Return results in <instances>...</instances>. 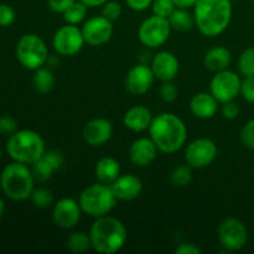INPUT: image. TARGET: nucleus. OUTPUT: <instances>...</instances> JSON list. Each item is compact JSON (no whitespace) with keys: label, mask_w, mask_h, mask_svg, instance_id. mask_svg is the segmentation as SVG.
<instances>
[{"label":"nucleus","mask_w":254,"mask_h":254,"mask_svg":"<svg viewBox=\"0 0 254 254\" xmlns=\"http://www.w3.org/2000/svg\"><path fill=\"white\" fill-rule=\"evenodd\" d=\"M149 138L159 151L174 154L180 150L188 139V128L183 119L174 113H160L154 117L148 129Z\"/></svg>","instance_id":"obj_1"},{"label":"nucleus","mask_w":254,"mask_h":254,"mask_svg":"<svg viewBox=\"0 0 254 254\" xmlns=\"http://www.w3.org/2000/svg\"><path fill=\"white\" fill-rule=\"evenodd\" d=\"M232 14L231 0H198L193 6L195 26L207 37L225 32L232 20Z\"/></svg>","instance_id":"obj_2"},{"label":"nucleus","mask_w":254,"mask_h":254,"mask_svg":"<svg viewBox=\"0 0 254 254\" xmlns=\"http://www.w3.org/2000/svg\"><path fill=\"white\" fill-rule=\"evenodd\" d=\"M92 248L102 254H114L126 246L128 231L118 218L102 216L96 218L89 231Z\"/></svg>","instance_id":"obj_3"},{"label":"nucleus","mask_w":254,"mask_h":254,"mask_svg":"<svg viewBox=\"0 0 254 254\" xmlns=\"http://www.w3.org/2000/svg\"><path fill=\"white\" fill-rule=\"evenodd\" d=\"M35 178L26 164L14 161L7 164L0 175L1 190L10 200L24 201L30 198L34 190Z\"/></svg>","instance_id":"obj_4"},{"label":"nucleus","mask_w":254,"mask_h":254,"mask_svg":"<svg viewBox=\"0 0 254 254\" xmlns=\"http://www.w3.org/2000/svg\"><path fill=\"white\" fill-rule=\"evenodd\" d=\"M6 151L14 161L31 165L44 155L46 144L37 131L22 129L9 136Z\"/></svg>","instance_id":"obj_5"},{"label":"nucleus","mask_w":254,"mask_h":254,"mask_svg":"<svg viewBox=\"0 0 254 254\" xmlns=\"http://www.w3.org/2000/svg\"><path fill=\"white\" fill-rule=\"evenodd\" d=\"M82 212L91 217L98 218L107 216L116 207L118 200L114 196L111 186L97 183L87 186L78 198Z\"/></svg>","instance_id":"obj_6"},{"label":"nucleus","mask_w":254,"mask_h":254,"mask_svg":"<svg viewBox=\"0 0 254 254\" xmlns=\"http://www.w3.org/2000/svg\"><path fill=\"white\" fill-rule=\"evenodd\" d=\"M16 57L21 66L35 71L46 64L49 59V49L46 42L39 35L25 34L17 41Z\"/></svg>","instance_id":"obj_7"},{"label":"nucleus","mask_w":254,"mask_h":254,"mask_svg":"<svg viewBox=\"0 0 254 254\" xmlns=\"http://www.w3.org/2000/svg\"><path fill=\"white\" fill-rule=\"evenodd\" d=\"M171 25L168 19L151 15L146 17L138 29L139 41L149 49H156L165 44L171 34Z\"/></svg>","instance_id":"obj_8"},{"label":"nucleus","mask_w":254,"mask_h":254,"mask_svg":"<svg viewBox=\"0 0 254 254\" xmlns=\"http://www.w3.org/2000/svg\"><path fill=\"white\" fill-rule=\"evenodd\" d=\"M218 241L227 252H238L248 241V231L245 223L238 218H225L218 226Z\"/></svg>","instance_id":"obj_9"},{"label":"nucleus","mask_w":254,"mask_h":254,"mask_svg":"<svg viewBox=\"0 0 254 254\" xmlns=\"http://www.w3.org/2000/svg\"><path fill=\"white\" fill-rule=\"evenodd\" d=\"M242 79L236 72L230 69L216 72L210 82V92L221 104L235 101L241 94Z\"/></svg>","instance_id":"obj_10"},{"label":"nucleus","mask_w":254,"mask_h":254,"mask_svg":"<svg viewBox=\"0 0 254 254\" xmlns=\"http://www.w3.org/2000/svg\"><path fill=\"white\" fill-rule=\"evenodd\" d=\"M84 44L82 30L77 25H64L52 37V46L61 56H74L83 49Z\"/></svg>","instance_id":"obj_11"},{"label":"nucleus","mask_w":254,"mask_h":254,"mask_svg":"<svg viewBox=\"0 0 254 254\" xmlns=\"http://www.w3.org/2000/svg\"><path fill=\"white\" fill-rule=\"evenodd\" d=\"M217 154L218 149L215 141L208 138H198L188 144L185 160L192 169H203L216 160Z\"/></svg>","instance_id":"obj_12"},{"label":"nucleus","mask_w":254,"mask_h":254,"mask_svg":"<svg viewBox=\"0 0 254 254\" xmlns=\"http://www.w3.org/2000/svg\"><path fill=\"white\" fill-rule=\"evenodd\" d=\"M86 44L91 46H102L107 44L113 36V22L103 15L92 16L86 20L81 27Z\"/></svg>","instance_id":"obj_13"},{"label":"nucleus","mask_w":254,"mask_h":254,"mask_svg":"<svg viewBox=\"0 0 254 254\" xmlns=\"http://www.w3.org/2000/svg\"><path fill=\"white\" fill-rule=\"evenodd\" d=\"M82 213L83 212L78 201L72 197H64L54 203L52 220L57 227L71 230L78 225Z\"/></svg>","instance_id":"obj_14"},{"label":"nucleus","mask_w":254,"mask_h":254,"mask_svg":"<svg viewBox=\"0 0 254 254\" xmlns=\"http://www.w3.org/2000/svg\"><path fill=\"white\" fill-rule=\"evenodd\" d=\"M155 81V74L150 66L145 64H138L131 67L126 76V88L134 96H141L150 91Z\"/></svg>","instance_id":"obj_15"},{"label":"nucleus","mask_w":254,"mask_h":254,"mask_svg":"<svg viewBox=\"0 0 254 254\" xmlns=\"http://www.w3.org/2000/svg\"><path fill=\"white\" fill-rule=\"evenodd\" d=\"M64 164V155L57 150H46L44 155L31 164V171L35 180L40 183L50 180Z\"/></svg>","instance_id":"obj_16"},{"label":"nucleus","mask_w":254,"mask_h":254,"mask_svg":"<svg viewBox=\"0 0 254 254\" xmlns=\"http://www.w3.org/2000/svg\"><path fill=\"white\" fill-rule=\"evenodd\" d=\"M82 134L88 145L102 146L111 140L113 135V126L111 121L106 118H94L84 126Z\"/></svg>","instance_id":"obj_17"},{"label":"nucleus","mask_w":254,"mask_h":254,"mask_svg":"<svg viewBox=\"0 0 254 254\" xmlns=\"http://www.w3.org/2000/svg\"><path fill=\"white\" fill-rule=\"evenodd\" d=\"M150 67L155 74V78L161 82H166L174 81L176 78L180 69V64L173 52L160 51L153 57Z\"/></svg>","instance_id":"obj_18"},{"label":"nucleus","mask_w":254,"mask_h":254,"mask_svg":"<svg viewBox=\"0 0 254 254\" xmlns=\"http://www.w3.org/2000/svg\"><path fill=\"white\" fill-rule=\"evenodd\" d=\"M158 151L150 138H139L129 148V160L138 168H146L155 161Z\"/></svg>","instance_id":"obj_19"},{"label":"nucleus","mask_w":254,"mask_h":254,"mask_svg":"<svg viewBox=\"0 0 254 254\" xmlns=\"http://www.w3.org/2000/svg\"><path fill=\"white\" fill-rule=\"evenodd\" d=\"M109 186L118 201H133L139 197L143 191V184L140 179L133 174L119 175L118 179Z\"/></svg>","instance_id":"obj_20"},{"label":"nucleus","mask_w":254,"mask_h":254,"mask_svg":"<svg viewBox=\"0 0 254 254\" xmlns=\"http://www.w3.org/2000/svg\"><path fill=\"white\" fill-rule=\"evenodd\" d=\"M220 102L212 96L211 92H198L193 94L190 101V111L196 118L211 119L218 112Z\"/></svg>","instance_id":"obj_21"},{"label":"nucleus","mask_w":254,"mask_h":254,"mask_svg":"<svg viewBox=\"0 0 254 254\" xmlns=\"http://www.w3.org/2000/svg\"><path fill=\"white\" fill-rule=\"evenodd\" d=\"M151 111L145 106H133L126 112L123 117V124L127 129L135 133L148 130L153 122Z\"/></svg>","instance_id":"obj_22"},{"label":"nucleus","mask_w":254,"mask_h":254,"mask_svg":"<svg viewBox=\"0 0 254 254\" xmlns=\"http://www.w3.org/2000/svg\"><path fill=\"white\" fill-rule=\"evenodd\" d=\"M232 62L231 51L225 46H215L208 50L203 56V66L211 72L227 69Z\"/></svg>","instance_id":"obj_23"},{"label":"nucleus","mask_w":254,"mask_h":254,"mask_svg":"<svg viewBox=\"0 0 254 254\" xmlns=\"http://www.w3.org/2000/svg\"><path fill=\"white\" fill-rule=\"evenodd\" d=\"M94 174L99 183L111 185L121 175V164L112 156H104L97 161Z\"/></svg>","instance_id":"obj_24"},{"label":"nucleus","mask_w":254,"mask_h":254,"mask_svg":"<svg viewBox=\"0 0 254 254\" xmlns=\"http://www.w3.org/2000/svg\"><path fill=\"white\" fill-rule=\"evenodd\" d=\"M55 84H56V78L49 68L40 67L35 69L32 76V86L35 91L39 92L40 94H47L55 88Z\"/></svg>","instance_id":"obj_25"},{"label":"nucleus","mask_w":254,"mask_h":254,"mask_svg":"<svg viewBox=\"0 0 254 254\" xmlns=\"http://www.w3.org/2000/svg\"><path fill=\"white\" fill-rule=\"evenodd\" d=\"M168 20L171 25V29L178 30V31H189L195 26L193 14L183 7H176Z\"/></svg>","instance_id":"obj_26"},{"label":"nucleus","mask_w":254,"mask_h":254,"mask_svg":"<svg viewBox=\"0 0 254 254\" xmlns=\"http://www.w3.org/2000/svg\"><path fill=\"white\" fill-rule=\"evenodd\" d=\"M66 246L69 252L72 253H86L89 248H92L89 233L83 232V231H76V232L71 233L69 237L67 238Z\"/></svg>","instance_id":"obj_27"},{"label":"nucleus","mask_w":254,"mask_h":254,"mask_svg":"<svg viewBox=\"0 0 254 254\" xmlns=\"http://www.w3.org/2000/svg\"><path fill=\"white\" fill-rule=\"evenodd\" d=\"M87 12H88V6L86 4H83L82 1H79V0H76L62 14V16H64V20L66 21V24L78 25L82 21H84V19L87 17Z\"/></svg>","instance_id":"obj_28"},{"label":"nucleus","mask_w":254,"mask_h":254,"mask_svg":"<svg viewBox=\"0 0 254 254\" xmlns=\"http://www.w3.org/2000/svg\"><path fill=\"white\" fill-rule=\"evenodd\" d=\"M170 181L175 188H185L192 181V168L189 164L180 165L173 170L170 175Z\"/></svg>","instance_id":"obj_29"},{"label":"nucleus","mask_w":254,"mask_h":254,"mask_svg":"<svg viewBox=\"0 0 254 254\" xmlns=\"http://www.w3.org/2000/svg\"><path fill=\"white\" fill-rule=\"evenodd\" d=\"M30 200L32 201L35 207L41 208V210L49 208L54 205V195H52L51 190H49L47 188H42V186L32 190Z\"/></svg>","instance_id":"obj_30"},{"label":"nucleus","mask_w":254,"mask_h":254,"mask_svg":"<svg viewBox=\"0 0 254 254\" xmlns=\"http://www.w3.org/2000/svg\"><path fill=\"white\" fill-rule=\"evenodd\" d=\"M238 69L245 77L254 76V47H248L240 55Z\"/></svg>","instance_id":"obj_31"},{"label":"nucleus","mask_w":254,"mask_h":254,"mask_svg":"<svg viewBox=\"0 0 254 254\" xmlns=\"http://www.w3.org/2000/svg\"><path fill=\"white\" fill-rule=\"evenodd\" d=\"M175 9L176 5L174 0H153V4H151L153 14L165 17V19H169V16L173 14Z\"/></svg>","instance_id":"obj_32"},{"label":"nucleus","mask_w":254,"mask_h":254,"mask_svg":"<svg viewBox=\"0 0 254 254\" xmlns=\"http://www.w3.org/2000/svg\"><path fill=\"white\" fill-rule=\"evenodd\" d=\"M122 5L118 1H113V0H108L106 4L102 5V15L111 20L112 22L117 21L122 15Z\"/></svg>","instance_id":"obj_33"},{"label":"nucleus","mask_w":254,"mask_h":254,"mask_svg":"<svg viewBox=\"0 0 254 254\" xmlns=\"http://www.w3.org/2000/svg\"><path fill=\"white\" fill-rule=\"evenodd\" d=\"M179 89L174 81L163 82L160 87V97L165 103H173L178 99Z\"/></svg>","instance_id":"obj_34"},{"label":"nucleus","mask_w":254,"mask_h":254,"mask_svg":"<svg viewBox=\"0 0 254 254\" xmlns=\"http://www.w3.org/2000/svg\"><path fill=\"white\" fill-rule=\"evenodd\" d=\"M241 141L250 150L254 151V119L247 122L241 130Z\"/></svg>","instance_id":"obj_35"},{"label":"nucleus","mask_w":254,"mask_h":254,"mask_svg":"<svg viewBox=\"0 0 254 254\" xmlns=\"http://www.w3.org/2000/svg\"><path fill=\"white\" fill-rule=\"evenodd\" d=\"M241 96L250 103H254V76L245 77L241 86Z\"/></svg>","instance_id":"obj_36"},{"label":"nucleus","mask_w":254,"mask_h":254,"mask_svg":"<svg viewBox=\"0 0 254 254\" xmlns=\"http://www.w3.org/2000/svg\"><path fill=\"white\" fill-rule=\"evenodd\" d=\"M15 131H17V122L12 117H0V134L10 136Z\"/></svg>","instance_id":"obj_37"},{"label":"nucleus","mask_w":254,"mask_h":254,"mask_svg":"<svg viewBox=\"0 0 254 254\" xmlns=\"http://www.w3.org/2000/svg\"><path fill=\"white\" fill-rule=\"evenodd\" d=\"M15 10L7 4H0V26L6 27L14 22Z\"/></svg>","instance_id":"obj_38"},{"label":"nucleus","mask_w":254,"mask_h":254,"mask_svg":"<svg viewBox=\"0 0 254 254\" xmlns=\"http://www.w3.org/2000/svg\"><path fill=\"white\" fill-rule=\"evenodd\" d=\"M221 112H222V116L225 117L228 121H233V119H237L238 116L241 113L240 106L236 103L235 101L226 102V103H222V108H221Z\"/></svg>","instance_id":"obj_39"},{"label":"nucleus","mask_w":254,"mask_h":254,"mask_svg":"<svg viewBox=\"0 0 254 254\" xmlns=\"http://www.w3.org/2000/svg\"><path fill=\"white\" fill-rule=\"evenodd\" d=\"M76 0H47L50 9L57 14H64Z\"/></svg>","instance_id":"obj_40"},{"label":"nucleus","mask_w":254,"mask_h":254,"mask_svg":"<svg viewBox=\"0 0 254 254\" xmlns=\"http://www.w3.org/2000/svg\"><path fill=\"white\" fill-rule=\"evenodd\" d=\"M126 2L134 11H144L148 7H151L153 0H126Z\"/></svg>","instance_id":"obj_41"},{"label":"nucleus","mask_w":254,"mask_h":254,"mask_svg":"<svg viewBox=\"0 0 254 254\" xmlns=\"http://www.w3.org/2000/svg\"><path fill=\"white\" fill-rule=\"evenodd\" d=\"M176 254H200L201 250L196 245L190 242L181 243L179 247H176L175 250Z\"/></svg>","instance_id":"obj_42"},{"label":"nucleus","mask_w":254,"mask_h":254,"mask_svg":"<svg viewBox=\"0 0 254 254\" xmlns=\"http://www.w3.org/2000/svg\"><path fill=\"white\" fill-rule=\"evenodd\" d=\"M198 0H174L176 7H183V9H190L196 5Z\"/></svg>","instance_id":"obj_43"},{"label":"nucleus","mask_w":254,"mask_h":254,"mask_svg":"<svg viewBox=\"0 0 254 254\" xmlns=\"http://www.w3.org/2000/svg\"><path fill=\"white\" fill-rule=\"evenodd\" d=\"M83 4H86L88 7H96V6H102L103 4H106L108 0H79Z\"/></svg>","instance_id":"obj_44"},{"label":"nucleus","mask_w":254,"mask_h":254,"mask_svg":"<svg viewBox=\"0 0 254 254\" xmlns=\"http://www.w3.org/2000/svg\"><path fill=\"white\" fill-rule=\"evenodd\" d=\"M4 212H5V202H4V200L0 197V218L2 217Z\"/></svg>","instance_id":"obj_45"},{"label":"nucleus","mask_w":254,"mask_h":254,"mask_svg":"<svg viewBox=\"0 0 254 254\" xmlns=\"http://www.w3.org/2000/svg\"><path fill=\"white\" fill-rule=\"evenodd\" d=\"M0 158H1V148H0Z\"/></svg>","instance_id":"obj_46"},{"label":"nucleus","mask_w":254,"mask_h":254,"mask_svg":"<svg viewBox=\"0 0 254 254\" xmlns=\"http://www.w3.org/2000/svg\"><path fill=\"white\" fill-rule=\"evenodd\" d=\"M251 1H252V2H253V5H254V0H251Z\"/></svg>","instance_id":"obj_47"}]
</instances>
